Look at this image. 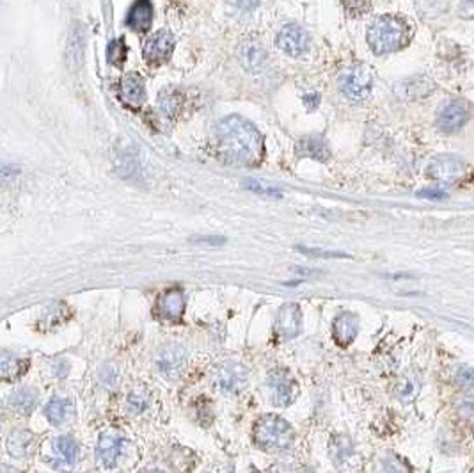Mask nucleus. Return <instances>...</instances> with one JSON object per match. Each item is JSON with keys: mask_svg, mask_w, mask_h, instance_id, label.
Masks as SVG:
<instances>
[{"mask_svg": "<svg viewBox=\"0 0 474 473\" xmlns=\"http://www.w3.org/2000/svg\"><path fill=\"white\" fill-rule=\"evenodd\" d=\"M69 411H72V402L66 399H52L45 408L46 418L53 425H61L68 418Z\"/></svg>", "mask_w": 474, "mask_h": 473, "instance_id": "23", "label": "nucleus"}, {"mask_svg": "<svg viewBox=\"0 0 474 473\" xmlns=\"http://www.w3.org/2000/svg\"><path fill=\"white\" fill-rule=\"evenodd\" d=\"M175 36L169 31H158L144 45V59L149 65H163L175 50Z\"/></svg>", "mask_w": 474, "mask_h": 473, "instance_id": "9", "label": "nucleus"}, {"mask_svg": "<svg viewBox=\"0 0 474 473\" xmlns=\"http://www.w3.org/2000/svg\"><path fill=\"white\" fill-rule=\"evenodd\" d=\"M255 441L265 451H286L293 443V429L281 416L265 415L255 425Z\"/></svg>", "mask_w": 474, "mask_h": 473, "instance_id": "3", "label": "nucleus"}, {"mask_svg": "<svg viewBox=\"0 0 474 473\" xmlns=\"http://www.w3.org/2000/svg\"><path fill=\"white\" fill-rule=\"evenodd\" d=\"M270 388L273 392V401L279 406L292 404L293 399L297 397V385L290 378L288 372H272Z\"/></svg>", "mask_w": 474, "mask_h": 473, "instance_id": "14", "label": "nucleus"}, {"mask_svg": "<svg viewBox=\"0 0 474 473\" xmlns=\"http://www.w3.org/2000/svg\"><path fill=\"white\" fill-rule=\"evenodd\" d=\"M215 146L220 159L238 166H258L265 155L262 132L238 114L228 116L217 125Z\"/></svg>", "mask_w": 474, "mask_h": 473, "instance_id": "1", "label": "nucleus"}, {"mask_svg": "<svg viewBox=\"0 0 474 473\" xmlns=\"http://www.w3.org/2000/svg\"><path fill=\"white\" fill-rule=\"evenodd\" d=\"M32 441H34V436L29 431L13 432L8 439L9 454L15 455V458H25L29 454V451H31Z\"/></svg>", "mask_w": 474, "mask_h": 473, "instance_id": "22", "label": "nucleus"}, {"mask_svg": "<svg viewBox=\"0 0 474 473\" xmlns=\"http://www.w3.org/2000/svg\"><path fill=\"white\" fill-rule=\"evenodd\" d=\"M123 443L125 441L118 434H102L98 448H96V455L105 468H114L119 455H121Z\"/></svg>", "mask_w": 474, "mask_h": 473, "instance_id": "16", "label": "nucleus"}, {"mask_svg": "<svg viewBox=\"0 0 474 473\" xmlns=\"http://www.w3.org/2000/svg\"><path fill=\"white\" fill-rule=\"evenodd\" d=\"M142 473H163V472H158V469H153V472H142Z\"/></svg>", "mask_w": 474, "mask_h": 473, "instance_id": "36", "label": "nucleus"}, {"mask_svg": "<svg viewBox=\"0 0 474 473\" xmlns=\"http://www.w3.org/2000/svg\"><path fill=\"white\" fill-rule=\"evenodd\" d=\"M417 196H421V198H426V199H446L448 198V194L444 191H440V189H425V191H421Z\"/></svg>", "mask_w": 474, "mask_h": 473, "instance_id": "33", "label": "nucleus"}, {"mask_svg": "<svg viewBox=\"0 0 474 473\" xmlns=\"http://www.w3.org/2000/svg\"><path fill=\"white\" fill-rule=\"evenodd\" d=\"M9 404L18 413L29 415L38 404V392L34 388H20L9 397Z\"/></svg>", "mask_w": 474, "mask_h": 473, "instance_id": "21", "label": "nucleus"}, {"mask_svg": "<svg viewBox=\"0 0 474 473\" xmlns=\"http://www.w3.org/2000/svg\"><path fill=\"white\" fill-rule=\"evenodd\" d=\"M470 118V107L466 100H449L439 109L437 114V126L444 134H455L466 126Z\"/></svg>", "mask_w": 474, "mask_h": 473, "instance_id": "5", "label": "nucleus"}, {"mask_svg": "<svg viewBox=\"0 0 474 473\" xmlns=\"http://www.w3.org/2000/svg\"><path fill=\"white\" fill-rule=\"evenodd\" d=\"M217 382L224 392H240L249 382V372L236 361H226L217 368Z\"/></svg>", "mask_w": 474, "mask_h": 473, "instance_id": "10", "label": "nucleus"}, {"mask_svg": "<svg viewBox=\"0 0 474 473\" xmlns=\"http://www.w3.org/2000/svg\"><path fill=\"white\" fill-rule=\"evenodd\" d=\"M126 59L125 39H114L107 46V61L114 66H121Z\"/></svg>", "mask_w": 474, "mask_h": 473, "instance_id": "26", "label": "nucleus"}, {"mask_svg": "<svg viewBox=\"0 0 474 473\" xmlns=\"http://www.w3.org/2000/svg\"><path fill=\"white\" fill-rule=\"evenodd\" d=\"M300 251L306 253V255H313V256H325V258H334V256H338V258H345V253H330V251H320V249H304L299 248Z\"/></svg>", "mask_w": 474, "mask_h": 473, "instance_id": "32", "label": "nucleus"}, {"mask_svg": "<svg viewBox=\"0 0 474 473\" xmlns=\"http://www.w3.org/2000/svg\"><path fill=\"white\" fill-rule=\"evenodd\" d=\"M153 22V6L149 0H135V4L130 9L126 16V25L132 31L144 32L151 27Z\"/></svg>", "mask_w": 474, "mask_h": 473, "instance_id": "17", "label": "nucleus"}, {"mask_svg": "<svg viewBox=\"0 0 474 473\" xmlns=\"http://www.w3.org/2000/svg\"><path fill=\"white\" fill-rule=\"evenodd\" d=\"M55 452H57L62 461L73 465L76 458H79V443L73 438H69V436H61L55 441Z\"/></svg>", "mask_w": 474, "mask_h": 473, "instance_id": "24", "label": "nucleus"}, {"mask_svg": "<svg viewBox=\"0 0 474 473\" xmlns=\"http://www.w3.org/2000/svg\"><path fill=\"white\" fill-rule=\"evenodd\" d=\"M238 61L247 72H259L266 61V50L255 39H243L238 46Z\"/></svg>", "mask_w": 474, "mask_h": 473, "instance_id": "11", "label": "nucleus"}, {"mask_svg": "<svg viewBox=\"0 0 474 473\" xmlns=\"http://www.w3.org/2000/svg\"><path fill=\"white\" fill-rule=\"evenodd\" d=\"M277 46L292 58H300L308 52L309 36L299 25H285L277 34Z\"/></svg>", "mask_w": 474, "mask_h": 473, "instance_id": "8", "label": "nucleus"}, {"mask_svg": "<svg viewBox=\"0 0 474 473\" xmlns=\"http://www.w3.org/2000/svg\"><path fill=\"white\" fill-rule=\"evenodd\" d=\"M185 309V298L180 288H171L160 299V312L165 319H180Z\"/></svg>", "mask_w": 474, "mask_h": 473, "instance_id": "20", "label": "nucleus"}, {"mask_svg": "<svg viewBox=\"0 0 474 473\" xmlns=\"http://www.w3.org/2000/svg\"><path fill=\"white\" fill-rule=\"evenodd\" d=\"M412 38V27L403 16H379L368 29V45L377 55L398 52Z\"/></svg>", "mask_w": 474, "mask_h": 473, "instance_id": "2", "label": "nucleus"}, {"mask_svg": "<svg viewBox=\"0 0 474 473\" xmlns=\"http://www.w3.org/2000/svg\"><path fill=\"white\" fill-rule=\"evenodd\" d=\"M469 173V166L463 159L455 155L435 156L428 166V175L439 182H459Z\"/></svg>", "mask_w": 474, "mask_h": 473, "instance_id": "6", "label": "nucleus"}, {"mask_svg": "<svg viewBox=\"0 0 474 473\" xmlns=\"http://www.w3.org/2000/svg\"><path fill=\"white\" fill-rule=\"evenodd\" d=\"M373 0H343V8L352 16L366 15L372 9Z\"/></svg>", "mask_w": 474, "mask_h": 473, "instance_id": "27", "label": "nucleus"}, {"mask_svg": "<svg viewBox=\"0 0 474 473\" xmlns=\"http://www.w3.org/2000/svg\"><path fill=\"white\" fill-rule=\"evenodd\" d=\"M357 331H359V321L353 313H339L338 317L334 319L332 324V336L336 344L341 347H348L356 340Z\"/></svg>", "mask_w": 474, "mask_h": 473, "instance_id": "12", "label": "nucleus"}, {"mask_svg": "<svg viewBox=\"0 0 474 473\" xmlns=\"http://www.w3.org/2000/svg\"><path fill=\"white\" fill-rule=\"evenodd\" d=\"M295 153L300 159H313V161L325 162L330 156V149L327 146L325 139L320 135H306L297 142Z\"/></svg>", "mask_w": 474, "mask_h": 473, "instance_id": "15", "label": "nucleus"}, {"mask_svg": "<svg viewBox=\"0 0 474 473\" xmlns=\"http://www.w3.org/2000/svg\"><path fill=\"white\" fill-rule=\"evenodd\" d=\"M128 406L133 413H142L146 408H148V397H146L144 393L135 392L132 393L128 397Z\"/></svg>", "mask_w": 474, "mask_h": 473, "instance_id": "28", "label": "nucleus"}, {"mask_svg": "<svg viewBox=\"0 0 474 473\" xmlns=\"http://www.w3.org/2000/svg\"><path fill=\"white\" fill-rule=\"evenodd\" d=\"M18 175V169L13 168V166H0V183L4 185V183L13 182Z\"/></svg>", "mask_w": 474, "mask_h": 473, "instance_id": "29", "label": "nucleus"}, {"mask_svg": "<svg viewBox=\"0 0 474 473\" xmlns=\"http://www.w3.org/2000/svg\"><path fill=\"white\" fill-rule=\"evenodd\" d=\"M22 372L20 359L15 358L11 352H0V378L13 379Z\"/></svg>", "mask_w": 474, "mask_h": 473, "instance_id": "25", "label": "nucleus"}, {"mask_svg": "<svg viewBox=\"0 0 474 473\" xmlns=\"http://www.w3.org/2000/svg\"><path fill=\"white\" fill-rule=\"evenodd\" d=\"M400 89H402V93H396V95L402 100L423 98V96H426L433 89V82L430 79H426V76H414V79H409V81L400 82L396 91H400Z\"/></svg>", "mask_w": 474, "mask_h": 473, "instance_id": "19", "label": "nucleus"}, {"mask_svg": "<svg viewBox=\"0 0 474 473\" xmlns=\"http://www.w3.org/2000/svg\"><path fill=\"white\" fill-rule=\"evenodd\" d=\"M459 13L462 18L470 20L474 16V0H460Z\"/></svg>", "mask_w": 474, "mask_h": 473, "instance_id": "31", "label": "nucleus"}, {"mask_svg": "<svg viewBox=\"0 0 474 473\" xmlns=\"http://www.w3.org/2000/svg\"><path fill=\"white\" fill-rule=\"evenodd\" d=\"M0 473H20V472H18V469L13 468V466L2 465V466H0Z\"/></svg>", "mask_w": 474, "mask_h": 473, "instance_id": "35", "label": "nucleus"}, {"mask_svg": "<svg viewBox=\"0 0 474 473\" xmlns=\"http://www.w3.org/2000/svg\"><path fill=\"white\" fill-rule=\"evenodd\" d=\"M304 102L308 103V107H309V109H311V111H313V109H315V107H316V105H318V103H320V95H313V96H306V98H304Z\"/></svg>", "mask_w": 474, "mask_h": 473, "instance_id": "34", "label": "nucleus"}, {"mask_svg": "<svg viewBox=\"0 0 474 473\" xmlns=\"http://www.w3.org/2000/svg\"><path fill=\"white\" fill-rule=\"evenodd\" d=\"M245 187H247V189H250V191L259 192V194H266V196H279V192H277L276 189L263 187V185H259L258 182H252V180H249V182H245Z\"/></svg>", "mask_w": 474, "mask_h": 473, "instance_id": "30", "label": "nucleus"}, {"mask_svg": "<svg viewBox=\"0 0 474 473\" xmlns=\"http://www.w3.org/2000/svg\"><path fill=\"white\" fill-rule=\"evenodd\" d=\"M121 98L126 103L137 107L141 105L146 100V86L144 81L137 73H130V75L123 76L121 81Z\"/></svg>", "mask_w": 474, "mask_h": 473, "instance_id": "18", "label": "nucleus"}, {"mask_svg": "<svg viewBox=\"0 0 474 473\" xmlns=\"http://www.w3.org/2000/svg\"><path fill=\"white\" fill-rule=\"evenodd\" d=\"M187 365V352L182 345H163L156 352V368L163 378L175 379L183 372Z\"/></svg>", "mask_w": 474, "mask_h": 473, "instance_id": "7", "label": "nucleus"}, {"mask_svg": "<svg viewBox=\"0 0 474 473\" xmlns=\"http://www.w3.org/2000/svg\"><path fill=\"white\" fill-rule=\"evenodd\" d=\"M373 88V75L366 66H353L339 79V89L350 102L368 98Z\"/></svg>", "mask_w": 474, "mask_h": 473, "instance_id": "4", "label": "nucleus"}, {"mask_svg": "<svg viewBox=\"0 0 474 473\" xmlns=\"http://www.w3.org/2000/svg\"><path fill=\"white\" fill-rule=\"evenodd\" d=\"M300 324H302V313H300V306L295 302L285 305L277 313V333L279 335L293 338L299 335Z\"/></svg>", "mask_w": 474, "mask_h": 473, "instance_id": "13", "label": "nucleus"}]
</instances>
